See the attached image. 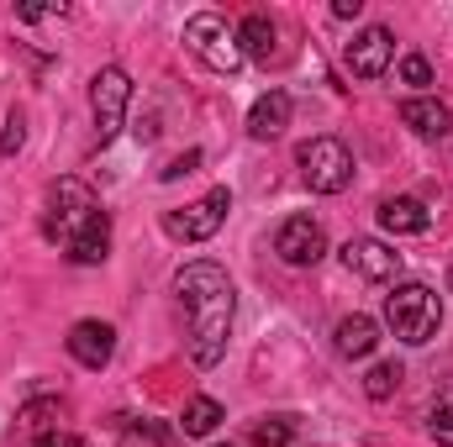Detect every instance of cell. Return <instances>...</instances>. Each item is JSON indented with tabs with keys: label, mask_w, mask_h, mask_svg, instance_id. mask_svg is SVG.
<instances>
[{
	"label": "cell",
	"mask_w": 453,
	"mask_h": 447,
	"mask_svg": "<svg viewBox=\"0 0 453 447\" xmlns=\"http://www.w3.org/2000/svg\"><path fill=\"white\" fill-rule=\"evenodd\" d=\"M342 263H348V274H358V279H369V284H390V279L401 274V253L385 247V242H374V237H353V242L342 247Z\"/></svg>",
	"instance_id": "cell-9"
},
{
	"label": "cell",
	"mask_w": 453,
	"mask_h": 447,
	"mask_svg": "<svg viewBox=\"0 0 453 447\" xmlns=\"http://www.w3.org/2000/svg\"><path fill=\"white\" fill-rule=\"evenodd\" d=\"M390 58H395L390 27H364V32L348 42V69H353L358 80H380V74L390 69Z\"/></svg>",
	"instance_id": "cell-10"
},
{
	"label": "cell",
	"mask_w": 453,
	"mask_h": 447,
	"mask_svg": "<svg viewBox=\"0 0 453 447\" xmlns=\"http://www.w3.org/2000/svg\"><path fill=\"white\" fill-rule=\"evenodd\" d=\"M32 447H90V443L74 437V432H42V437H32Z\"/></svg>",
	"instance_id": "cell-26"
},
{
	"label": "cell",
	"mask_w": 453,
	"mask_h": 447,
	"mask_svg": "<svg viewBox=\"0 0 453 447\" xmlns=\"http://www.w3.org/2000/svg\"><path fill=\"white\" fill-rule=\"evenodd\" d=\"M116 352V327L111 322H74L69 327V358L80 363V368H106Z\"/></svg>",
	"instance_id": "cell-11"
},
{
	"label": "cell",
	"mask_w": 453,
	"mask_h": 447,
	"mask_svg": "<svg viewBox=\"0 0 453 447\" xmlns=\"http://www.w3.org/2000/svg\"><path fill=\"white\" fill-rule=\"evenodd\" d=\"M248 443L253 447H290L296 443V416H258L248 427Z\"/></svg>",
	"instance_id": "cell-19"
},
{
	"label": "cell",
	"mask_w": 453,
	"mask_h": 447,
	"mask_svg": "<svg viewBox=\"0 0 453 447\" xmlns=\"http://www.w3.org/2000/svg\"><path fill=\"white\" fill-rule=\"evenodd\" d=\"M427 432H433V443L438 447H453V400L449 405H438V416L427 421Z\"/></svg>",
	"instance_id": "cell-25"
},
{
	"label": "cell",
	"mask_w": 453,
	"mask_h": 447,
	"mask_svg": "<svg viewBox=\"0 0 453 447\" xmlns=\"http://www.w3.org/2000/svg\"><path fill=\"white\" fill-rule=\"evenodd\" d=\"M127 106H132V80H127V69H96L90 74V111H96V142L106 148L116 132L127 126Z\"/></svg>",
	"instance_id": "cell-5"
},
{
	"label": "cell",
	"mask_w": 453,
	"mask_h": 447,
	"mask_svg": "<svg viewBox=\"0 0 453 447\" xmlns=\"http://www.w3.org/2000/svg\"><path fill=\"white\" fill-rule=\"evenodd\" d=\"M358 11H364V0H333V16H338V21H353Z\"/></svg>",
	"instance_id": "cell-28"
},
{
	"label": "cell",
	"mask_w": 453,
	"mask_h": 447,
	"mask_svg": "<svg viewBox=\"0 0 453 447\" xmlns=\"http://www.w3.org/2000/svg\"><path fill=\"white\" fill-rule=\"evenodd\" d=\"M174 290L190 316V358L201 368H217L226 352V337H232V316H237V290H232L226 269L196 258L174 274Z\"/></svg>",
	"instance_id": "cell-1"
},
{
	"label": "cell",
	"mask_w": 453,
	"mask_h": 447,
	"mask_svg": "<svg viewBox=\"0 0 453 447\" xmlns=\"http://www.w3.org/2000/svg\"><path fill=\"white\" fill-rule=\"evenodd\" d=\"M32 437H42V432H64V400H32V405H21V416H16Z\"/></svg>",
	"instance_id": "cell-18"
},
{
	"label": "cell",
	"mask_w": 453,
	"mask_h": 447,
	"mask_svg": "<svg viewBox=\"0 0 453 447\" xmlns=\"http://www.w3.org/2000/svg\"><path fill=\"white\" fill-rule=\"evenodd\" d=\"M196 169H201V148H185V153H180L158 179H164V185H174V179H185V174H196Z\"/></svg>",
	"instance_id": "cell-24"
},
{
	"label": "cell",
	"mask_w": 453,
	"mask_h": 447,
	"mask_svg": "<svg viewBox=\"0 0 453 447\" xmlns=\"http://www.w3.org/2000/svg\"><path fill=\"white\" fill-rule=\"evenodd\" d=\"M48 16H64V5H16V21H48Z\"/></svg>",
	"instance_id": "cell-27"
},
{
	"label": "cell",
	"mask_w": 453,
	"mask_h": 447,
	"mask_svg": "<svg viewBox=\"0 0 453 447\" xmlns=\"http://www.w3.org/2000/svg\"><path fill=\"white\" fill-rule=\"evenodd\" d=\"M48 237L69 247V263H106L111 253V216L101 211L96 190L85 179H58L48 190Z\"/></svg>",
	"instance_id": "cell-2"
},
{
	"label": "cell",
	"mask_w": 453,
	"mask_h": 447,
	"mask_svg": "<svg viewBox=\"0 0 453 447\" xmlns=\"http://www.w3.org/2000/svg\"><path fill=\"white\" fill-rule=\"evenodd\" d=\"M401 121H406L417 137H449L453 132V111L438 95H411V101H401Z\"/></svg>",
	"instance_id": "cell-12"
},
{
	"label": "cell",
	"mask_w": 453,
	"mask_h": 447,
	"mask_svg": "<svg viewBox=\"0 0 453 447\" xmlns=\"http://www.w3.org/2000/svg\"><path fill=\"white\" fill-rule=\"evenodd\" d=\"M211 447H232V443H211Z\"/></svg>",
	"instance_id": "cell-29"
},
{
	"label": "cell",
	"mask_w": 453,
	"mask_h": 447,
	"mask_svg": "<svg viewBox=\"0 0 453 447\" xmlns=\"http://www.w3.org/2000/svg\"><path fill=\"white\" fill-rule=\"evenodd\" d=\"M185 48L211 69V74H237L242 69V48H237V32H226V21L217 11H201L185 21Z\"/></svg>",
	"instance_id": "cell-4"
},
{
	"label": "cell",
	"mask_w": 453,
	"mask_h": 447,
	"mask_svg": "<svg viewBox=\"0 0 453 447\" xmlns=\"http://www.w3.org/2000/svg\"><path fill=\"white\" fill-rule=\"evenodd\" d=\"M385 327L401 337L406 347H422V342H433L438 327H443V295L433 290V284H395L390 295H385Z\"/></svg>",
	"instance_id": "cell-3"
},
{
	"label": "cell",
	"mask_w": 453,
	"mask_h": 447,
	"mask_svg": "<svg viewBox=\"0 0 453 447\" xmlns=\"http://www.w3.org/2000/svg\"><path fill=\"white\" fill-rule=\"evenodd\" d=\"M237 48H242V58H253V64H274V58H280V27H274L264 11H253V16L237 27Z\"/></svg>",
	"instance_id": "cell-13"
},
{
	"label": "cell",
	"mask_w": 453,
	"mask_h": 447,
	"mask_svg": "<svg viewBox=\"0 0 453 447\" xmlns=\"http://www.w3.org/2000/svg\"><path fill=\"white\" fill-rule=\"evenodd\" d=\"M285 126H290V95H285V90H269V95L253 101V111H248V137H253V142H269V137H280Z\"/></svg>",
	"instance_id": "cell-14"
},
{
	"label": "cell",
	"mask_w": 453,
	"mask_h": 447,
	"mask_svg": "<svg viewBox=\"0 0 453 447\" xmlns=\"http://www.w3.org/2000/svg\"><path fill=\"white\" fill-rule=\"evenodd\" d=\"M401 80L417 85V90H427V85H433V64H427L422 53H406V58H401Z\"/></svg>",
	"instance_id": "cell-23"
},
{
	"label": "cell",
	"mask_w": 453,
	"mask_h": 447,
	"mask_svg": "<svg viewBox=\"0 0 453 447\" xmlns=\"http://www.w3.org/2000/svg\"><path fill=\"white\" fill-rule=\"evenodd\" d=\"M21 142H27V116L11 111V116H5V132H0V158H16V153H21Z\"/></svg>",
	"instance_id": "cell-22"
},
{
	"label": "cell",
	"mask_w": 453,
	"mask_h": 447,
	"mask_svg": "<svg viewBox=\"0 0 453 447\" xmlns=\"http://www.w3.org/2000/svg\"><path fill=\"white\" fill-rule=\"evenodd\" d=\"M274 253L290 263V269H311L327 258V231L317 216H290V222L274 231Z\"/></svg>",
	"instance_id": "cell-8"
},
{
	"label": "cell",
	"mask_w": 453,
	"mask_h": 447,
	"mask_svg": "<svg viewBox=\"0 0 453 447\" xmlns=\"http://www.w3.org/2000/svg\"><path fill=\"white\" fill-rule=\"evenodd\" d=\"M301 174L317 195H342L353 185V153L342 148L338 137H311L301 148Z\"/></svg>",
	"instance_id": "cell-6"
},
{
	"label": "cell",
	"mask_w": 453,
	"mask_h": 447,
	"mask_svg": "<svg viewBox=\"0 0 453 447\" xmlns=\"http://www.w3.org/2000/svg\"><path fill=\"white\" fill-rule=\"evenodd\" d=\"M217 427H222V405L211 395H190L185 411H180V432L185 437H211Z\"/></svg>",
	"instance_id": "cell-17"
},
{
	"label": "cell",
	"mask_w": 453,
	"mask_h": 447,
	"mask_svg": "<svg viewBox=\"0 0 453 447\" xmlns=\"http://www.w3.org/2000/svg\"><path fill=\"white\" fill-rule=\"evenodd\" d=\"M380 226H385L390 237H422V231L433 226V211H427L422 201H411V195H395V201L380 206Z\"/></svg>",
	"instance_id": "cell-15"
},
{
	"label": "cell",
	"mask_w": 453,
	"mask_h": 447,
	"mask_svg": "<svg viewBox=\"0 0 453 447\" xmlns=\"http://www.w3.org/2000/svg\"><path fill=\"white\" fill-rule=\"evenodd\" d=\"M127 427V447H174V432L158 421H121Z\"/></svg>",
	"instance_id": "cell-21"
},
{
	"label": "cell",
	"mask_w": 453,
	"mask_h": 447,
	"mask_svg": "<svg viewBox=\"0 0 453 447\" xmlns=\"http://www.w3.org/2000/svg\"><path fill=\"white\" fill-rule=\"evenodd\" d=\"M401 379H406V368H401L395 358H385V363H374V368L364 374V395H369V400H390V395L401 390Z\"/></svg>",
	"instance_id": "cell-20"
},
{
	"label": "cell",
	"mask_w": 453,
	"mask_h": 447,
	"mask_svg": "<svg viewBox=\"0 0 453 447\" xmlns=\"http://www.w3.org/2000/svg\"><path fill=\"white\" fill-rule=\"evenodd\" d=\"M333 347H338L342 358H369V352L380 347V322H374V316H364V311L342 316L338 332H333Z\"/></svg>",
	"instance_id": "cell-16"
},
{
	"label": "cell",
	"mask_w": 453,
	"mask_h": 447,
	"mask_svg": "<svg viewBox=\"0 0 453 447\" xmlns=\"http://www.w3.org/2000/svg\"><path fill=\"white\" fill-rule=\"evenodd\" d=\"M226 211H232V190L217 185V190H206L201 201H190V206H180V211H164V231H169L174 242H206V237L222 231Z\"/></svg>",
	"instance_id": "cell-7"
}]
</instances>
